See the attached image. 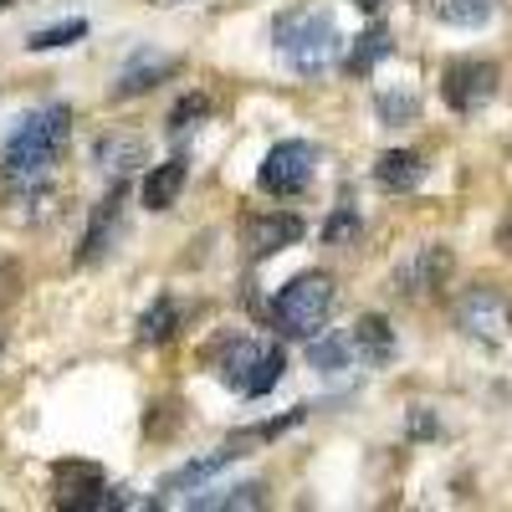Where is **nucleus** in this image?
<instances>
[{
    "instance_id": "obj_1",
    "label": "nucleus",
    "mask_w": 512,
    "mask_h": 512,
    "mask_svg": "<svg viewBox=\"0 0 512 512\" xmlns=\"http://www.w3.org/2000/svg\"><path fill=\"white\" fill-rule=\"evenodd\" d=\"M67 139H72V113H67L62 103L31 108V113L11 128L6 149H0V175H6V185H11V190L47 185V175H52V164L62 159Z\"/></svg>"
},
{
    "instance_id": "obj_2",
    "label": "nucleus",
    "mask_w": 512,
    "mask_h": 512,
    "mask_svg": "<svg viewBox=\"0 0 512 512\" xmlns=\"http://www.w3.org/2000/svg\"><path fill=\"white\" fill-rule=\"evenodd\" d=\"M277 57L292 67V72H303V77H318L333 67L338 47H344V36H338V21L328 11H287L277 16Z\"/></svg>"
},
{
    "instance_id": "obj_3",
    "label": "nucleus",
    "mask_w": 512,
    "mask_h": 512,
    "mask_svg": "<svg viewBox=\"0 0 512 512\" xmlns=\"http://www.w3.org/2000/svg\"><path fill=\"white\" fill-rule=\"evenodd\" d=\"M328 313H333V282H328L323 272L292 277V282H282V292L272 297V323H277L282 338H303V344H308L313 333H323Z\"/></svg>"
},
{
    "instance_id": "obj_4",
    "label": "nucleus",
    "mask_w": 512,
    "mask_h": 512,
    "mask_svg": "<svg viewBox=\"0 0 512 512\" xmlns=\"http://www.w3.org/2000/svg\"><path fill=\"white\" fill-rule=\"evenodd\" d=\"M216 369H221V379L231 384L236 395H246V400H256V395H267V390H277L282 384V369H287V354L277 349V344H267V338H231V344L216 354Z\"/></svg>"
},
{
    "instance_id": "obj_5",
    "label": "nucleus",
    "mask_w": 512,
    "mask_h": 512,
    "mask_svg": "<svg viewBox=\"0 0 512 512\" xmlns=\"http://www.w3.org/2000/svg\"><path fill=\"white\" fill-rule=\"evenodd\" d=\"M313 175H318V149H313L308 139H282V144L262 159V169H256V185H262L267 195L292 200V195H303V190L313 185Z\"/></svg>"
},
{
    "instance_id": "obj_6",
    "label": "nucleus",
    "mask_w": 512,
    "mask_h": 512,
    "mask_svg": "<svg viewBox=\"0 0 512 512\" xmlns=\"http://www.w3.org/2000/svg\"><path fill=\"white\" fill-rule=\"evenodd\" d=\"M123 200H128V185L118 180L108 190V200L98 205V216L88 221V231H82V246H77V267H103L108 256L123 246L128 226H123Z\"/></svg>"
},
{
    "instance_id": "obj_7",
    "label": "nucleus",
    "mask_w": 512,
    "mask_h": 512,
    "mask_svg": "<svg viewBox=\"0 0 512 512\" xmlns=\"http://www.w3.org/2000/svg\"><path fill=\"white\" fill-rule=\"evenodd\" d=\"M456 323H461V333L482 338V344H497L512 328V303L497 287H472V292H461V303H456Z\"/></svg>"
},
{
    "instance_id": "obj_8",
    "label": "nucleus",
    "mask_w": 512,
    "mask_h": 512,
    "mask_svg": "<svg viewBox=\"0 0 512 512\" xmlns=\"http://www.w3.org/2000/svg\"><path fill=\"white\" fill-rule=\"evenodd\" d=\"M441 93H446V103L456 108V113H477V108H487L492 103V93H497V67L492 62H451L446 67V77H441Z\"/></svg>"
},
{
    "instance_id": "obj_9",
    "label": "nucleus",
    "mask_w": 512,
    "mask_h": 512,
    "mask_svg": "<svg viewBox=\"0 0 512 512\" xmlns=\"http://www.w3.org/2000/svg\"><path fill=\"white\" fill-rule=\"evenodd\" d=\"M303 231H308L303 216H292V210H267V216H251V221H246L241 241H246V256L267 262V256H277V251H287V246L303 241Z\"/></svg>"
},
{
    "instance_id": "obj_10",
    "label": "nucleus",
    "mask_w": 512,
    "mask_h": 512,
    "mask_svg": "<svg viewBox=\"0 0 512 512\" xmlns=\"http://www.w3.org/2000/svg\"><path fill=\"white\" fill-rule=\"evenodd\" d=\"M175 72H180V62L169 57V52H159V47H139L134 57L118 67V77H113V98H139V93L159 88V82H169Z\"/></svg>"
},
{
    "instance_id": "obj_11",
    "label": "nucleus",
    "mask_w": 512,
    "mask_h": 512,
    "mask_svg": "<svg viewBox=\"0 0 512 512\" xmlns=\"http://www.w3.org/2000/svg\"><path fill=\"white\" fill-rule=\"evenodd\" d=\"M98 169H103V175L108 180H128V175H139V169L149 164V139L144 134H128V128H123V134H108L103 144H98Z\"/></svg>"
},
{
    "instance_id": "obj_12",
    "label": "nucleus",
    "mask_w": 512,
    "mask_h": 512,
    "mask_svg": "<svg viewBox=\"0 0 512 512\" xmlns=\"http://www.w3.org/2000/svg\"><path fill=\"white\" fill-rule=\"evenodd\" d=\"M446 272H451V256H446L441 246H420L410 262L395 272V282H400L405 297H420V292H436V287L446 282Z\"/></svg>"
},
{
    "instance_id": "obj_13",
    "label": "nucleus",
    "mask_w": 512,
    "mask_h": 512,
    "mask_svg": "<svg viewBox=\"0 0 512 512\" xmlns=\"http://www.w3.org/2000/svg\"><path fill=\"white\" fill-rule=\"evenodd\" d=\"M52 477H57V507H67V512H82V502L103 487V472L88 461H62Z\"/></svg>"
},
{
    "instance_id": "obj_14",
    "label": "nucleus",
    "mask_w": 512,
    "mask_h": 512,
    "mask_svg": "<svg viewBox=\"0 0 512 512\" xmlns=\"http://www.w3.org/2000/svg\"><path fill=\"white\" fill-rule=\"evenodd\" d=\"M231 461H241L236 441H231L226 451H216V456H200V461H185L180 472H169V477H164L159 487H164V492H200V487H205L210 477H216V472H226Z\"/></svg>"
},
{
    "instance_id": "obj_15",
    "label": "nucleus",
    "mask_w": 512,
    "mask_h": 512,
    "mask_svg": "<svg viewBox=\"0 0 512 512\" xmlns=\"http://www.w3.org/2000/svg\"><path fill=\"white\" fill-rule=\"evenodd\" d=\"M374 180H379L384 190L405 195V190H415V185L425 180V164H420V154H410V149H390V154L374 159Z\"/></svg>"
},
{
    "instance_id": "obj_16",
    "label": "nucleus",
    "mask_w": 512,
    "mask_h": 512,
    "mask_svg": "<svg viewBox=\"0 0 512 512\" xmlns=\"http://www.w3.org/2000/svg\"><path fill=\"white\" fill-rule=\"evenodd\" d=\"M185 180H190V159H185V154H175V159L159 164L154 175L144 180V205H149V210H169V205L180 200Z\"/></svg>"
},
{
    "instance_id": "obj_17",
    "label": "nucleus",
    "mask_w": 512,
    "mask_h": 512,
    "mask_svg": "<svg viewBox=\"0 0 512 512\" xmlns=\"http://www.w3.org/2000/svg\"><path fill=\"white\" fill-rule=\"evenodd\" d=\"M267 502V487L262 482H236V487H221V492H195L190 507L195 512H251Z\"/></svg>"
},
{
    "instance_id": "obj_18",
    "label": "nucleus",
    "mask_w": 512,
    "mask_h": 512,
    "mask_svg": "<svg viewBox=\"0 0 512 512\" xmlns=\"http://www.w3.org/2000/svg\"><path fill=\"white\" fill-rule=\"evenodd\" d=\"M354 349H359L364 359H374V364L395 359V328L384 323L379 313H364V318H359V328H354Z\"/></svg>"
},
{
    "instance_id": "obj_19",
    "label": "nucleus",
    "mask_w": 512,
    "mask_h": 512,
    "mask_svg": "<svg viewBox=\"0 0 512 512\" xmlns=\"http://www.w3.org/2000/svg\"><path fill=\"white\" fill-rule=\"evenodd\" d=\"M395 52V36H390V26H369L359 41H354V52H349V72L354 77H369L384 57Z\"/></svg>"
},
{
    "instance_id": "obj_20",
    "label": "nucleus",
    "mask_w": 512,
    "mask_h": 512,
    "mask_svg": "<svg viewBox=\"0 0 512 512\" xmlns=\"http://www.w3.org/2000/svg\"><path fill=\"white\" fill-rule=\"evenodd\" d=\"M349 359H354V344H349V338H323V333L308 338V364H313L318 374H344Z\"/></svg>"
},
{
    "instance_id": "obj_21",
    "label": "nucleus",
    "mask_w": 512,
    "mask_h": 512,
    "mask_svg": "<svg viewBox=\"0 0 512 512\" xmlns=\"http://www.w3.org/2000/svg\"><path fill=\"white\" fill-rule=\"evenodd\" d=\"M492 11H497V0H441V6H436V16H441L446 26H461V31L487 26Z\"/></svg>"
},
{
    "instance_id": "obj_22",
    "label": "nucleus",
    "mask_w": 512,
    "mask_h": 512,
    "mask_svg": "<svg viewBox=\"0 0 512 512\" xmlns=\"http://www.w3.org/2000/svg\"><path fill=\"white\" fill-rule=\"evenodd\" d=\"M175 323H180V308L169 303V297H154L149 313L139 318V338L144 344H169V338H175Z\"/></svg>"
},
{
    "instance_id": "obj_23",
    "label": "nucleus",
    "mask_w": 512,
    "mask_h": 512,
    "mask_svg": "<svg viewBox=\"0 0 512 512\" xmlns=\"http://www.w3.org/2000/svg\"><path fill=\"white\" fill-rule=\"evenodd\" d=\"M88 36V21H57V26H41V31H31L26 36V52H62V47H72V41H82Z\"/></svg>"
},
{
    "instance_id": "obj_24",
    "label": "nucleus",
    "mask_w": 512,
    "mask_h": 512,
    "mask_svg": "<svg viewBox=\"0 0 512 512\" xmlns=\"http://www.w3.org/2000/svg\"><path fill=\"white\" fill-rule=\"evenodd\" d=\"M374 113H379V123H384V128H405V123H415L420 98H415V93H405V88H390V93H379V98H374Z\"/></svg>"
},
{
    "instance_id": "obj_25",
    "label": "nucleus",
    "mask_w": 512,
    "mask_h": 512,
    "mask_svg": "<svg viewBox=\"0 0 512 512\" xmlns=\"http://www.w3.org/2000/svg\"><path fill=\"white\" fill-rule=\"evenodd\" d=\"M169 134H195L200 123H210V98L205 93H190V98H180L175 108H169Z\"/></svg>"
},
{
    "instance_id": "obj_26",
    "label": "nucleus",
    "mask_w": 512,
    "mask_h": 512,
    "mask_svg": "<svg viewBox=\"0 0 512 512\" xmlns=\"http://www.w3.org/2000/svg\"><path fill=\"white\" fill-rule=\"evenodd\" d=\"M359 236V210L354 205H338L333 216H328V226H323V241L328 246H349Z\"/></svg>"
},
{
    "instance_id": "obj_27",
    "label": "nucleus",
    "mask_w": 512,
    "mask_h": 512,
    "mask_svg": "<svg viewBox=\"0 0 512 512\" xmlns=\"http://www.w3.org/2000/svg\"><path fill=\"white\" fill-rule=\"evenodd\" d=\"M303 415H308V410H287L282 420H272V425H256V431H241L236 441H272V436H282V431H292V425H297V420H303Z\"/></svg>"
},
{
    "instance_id": "obj_28",
    "label": "nucleus",
    "mask_w": 512,
    "mask_h": 512,
    "mask_svg": "<svg viewBox=\"0 0 512 512\" xmlns=\"http://www.w3.org/2000/svg\"><path fill=\"white\" fill-rule=\"evenodd\" d=\"M149 6H185V0H149Z\"/></svg>"
},
{
    "instance_id": "obj_29",
    "label": "nucleus",
    "mask_w": 512,
    "mask_h": 512,
    "mask_svg": "<svg viewBox=\"0 0 512 512\" xmlns=\"http://www.w3.org/2000/svg\"><path fill=\"white\" fill-rule=\"evenodd\" d=\"M0 6H11V0H0Z\"/></svg>"
}]
</instances>
